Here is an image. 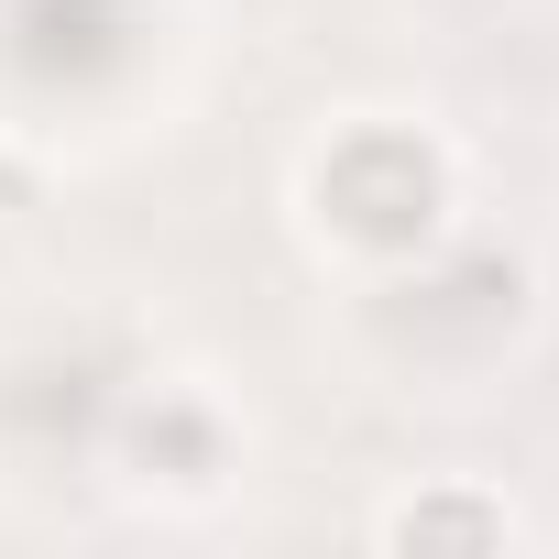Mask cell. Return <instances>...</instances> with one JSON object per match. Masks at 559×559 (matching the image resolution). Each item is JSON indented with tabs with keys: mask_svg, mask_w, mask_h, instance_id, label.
I'll return each instance as SVG.
<instances>
[{
	"mask_svg": "<svg viewBox=\"0 0 559 559\" xmlns=\"http://www.w3.org/2000/svg\"><path fill=\"white\" fill-rule=\"evenodd\" d=\"M384 548H406V559H483V548H504L515 537V504L493 493V483H417L406 504H384V526H373Z\"/></svg>",
	"mask_w": 559,
	"mask_h": 559,
	"instance_id": "obj_1",
	"label": "cell"
}]
</instances>
